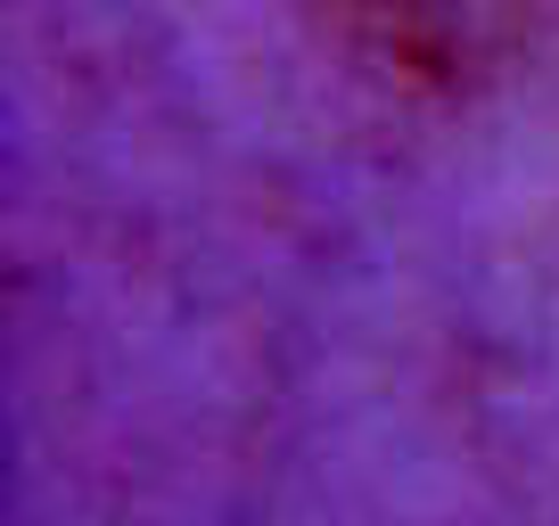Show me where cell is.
Instances as JSON below:
<instances>
[{"instance_id":"obj_1","label":"cell","mask_w":559,"mask_h":526,"mask_svg":"<svg viewBox=\"0 0 559 526\" xmlns=\"http://www.w3.org/2000/svg\"><path fill=\"white\" fill-rule=\"evenodd\" d=\"M305 9L403 83H453L486 58L493 34V0H305Z\"/></svg>"}]
</instances>
